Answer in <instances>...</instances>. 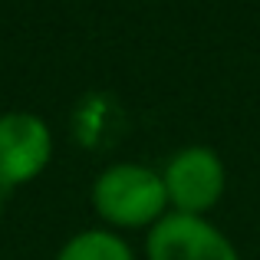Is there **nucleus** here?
<instances>
[{"label": "nucleus", "mask_w": 260, "mask_h": 260, "mask_svg": "<svg viewBox=\"0 0 260 260\" xmlns=\"http://www.w3.org/2000/svg\"><path fill=\"white\" fill-rule=\"evenodd\" d=\"M92 208L115 228H155L168 211L165 181L148 165H109L92 184Z\"/></svg>", "instance_id": "1"}, {"label": "nucleus", "mask_w": 260, "mask_h": 260, "mask_svg": "<svg viewBox=\"0 0 260 260\" xmlns=\"http://www.w3.org/2000/svg\"><path fill=\"white\" fill-rule=\"evenodd\" d=\"M168 194V208H175L178 214H198L211 211L224 194L228 184V172L224 161L214 148L208 145H188L178 155H172L161 172Z\"/></svg>", "instance_id": "2"}, {"label": "nucleus", "mask_w": 260, "mask_h": 260, "mask_svg": "<svg viewBox=\"0 0 260 260\" xmlns=\"http://www.w3.org/2000/svg\"><path fill=\"white\" fill-rule=\"evenodd\" d=\"M148 260H241L234 244L198 214H165L148 234Z\"/></svg>", "instance_id": "3"}, {"label": "nucleus", "mask_w": 260, "mask_h": 260, "mask_svg": "<svg viewBox=\"0 0 260 260\" xmlns=\"http://www.w3.org/2000/svg\"><path fill=\"white\" fill-rule=\"evenodd\" d=\"M53 155V135L46 122L33 112H7L0 115V188L37 178Z\"/></svg>", "instance_id": "4"}, {"label": "nucleus", "mask_w": 260, "mask_h": 260, "mask_svg": "<svg viewBox=\"0 0 260 260\" xmlns=\"http://www.w3.org/2000/svg\"><path fill=\"white\" fill-rule=\"evenodd\" d=\"M56 260H135V254L112 231H83L63 244Z\"/></svg>", "instance_id": "5"}, {"label": "nucleus", "mask_w": 260, "mask_h": 260, "mask_svg": "<svg viewBox=\"0 0 260 260\" xmlns=\"http://www.w3.org/2000/svg\"><path fill=\"white\" fill-rule=\"evenodd\" d=\"M7 194H10V191L0 188V217H4V208H7Z\"/></svg>", "instance_id": "6"}]
</instances>
